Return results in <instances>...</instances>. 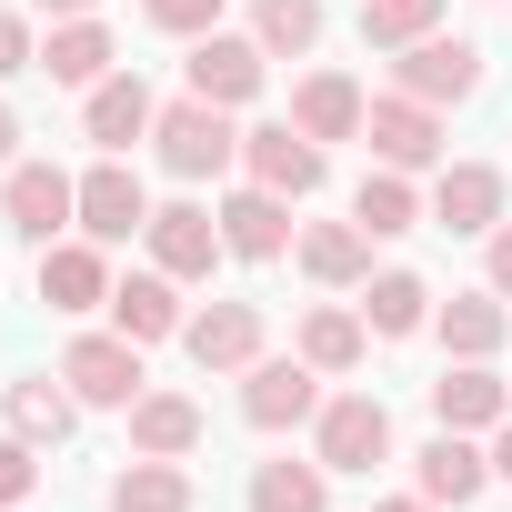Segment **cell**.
<instances>
[{"label":"cell","instance_id":"9c48e42d","mask_svg":"<svg viewBox=\"0 0 512 512\" xmlns=\"http://www.w3.org/2000/svg\"><path fill=\"white\" fill-rule=\"evenodd\" d=\"M322 392H332V382H322L302 352H262V362L241 372V422H251V432H312Z\"/></svg>","mask_w":512,"mask_h":512},{"label":"cell","instance_id":"4316f807","mask_svg":"<svg viewBox=\"0 0 512 512\" xmlns=\"http://www.w3.org/2000/svg\"><path fill=\"white\" fill-rule=\"evenodd\" d=\"M352 302H362L372 342H412V332H432V302H442V292H432L422 272H372V282H362Z\"/></svg>","mask_w":512,"mask_h":512},{"label":"cell","instance_id":"d590c367","mask_svg":"<svg viewBox=\"0 0 512 512\" xmlns=\"http://www.w3.org/2000/svg\"><path fill=\"white\" fill-rule=\"evenodd\" d=\"M482 282L512 302V221H492V231H482Z\"/></svg>","mask_w":512,"mask_h":512},{"label":"cell","instance_id":"4dcf8cb0","mask_svg":"<svg viewBox=\"0 0 512 512\" xmlns=\"http://www.w3.org/2000/svg\"><path fill=\"white\" fill-rule=\"evenodd\" d=\"M322 31H332V0H251V41L272 61H312Z\"/></svg>","mask_w":512,"mask_h":512},{"label":"cell","instance_id":"f546056e","mask_svg":"<svg viewBox=\"0 0 512 512\" xmlns=\"http://www.w3.org/2000/svg\"><path fill=\"white\" fill-rule=\"evenodd\" d=\"M241 512H332V472L322 462H251V482H241Z\"/></svg>","mask_w":512,"mask_h":512},{"label":"cell","instance_id":"1f68e13d","mask_svg":"<svg viewBox=\"0 0 512 512\" xmlns=\"http://www.w3.org/2000/svg\"><path fill=\"white\" fill-rule=\"evenodd\" d=\"M442 11H452V0H362V51H412V41H432L442 31Z\"/></svg>","mask_w":512,"mask_h":512},{"label":"cell","instance_id":"3957f363","mask_svg":"<svg viewBox=\"0 0 512 512\" xmlns=\"http://www.w3.org/2000/svg\"><path fill=\"white\" fill-rule=\"evenodd\" d=\"M362 141H372V161H382V171H412V181H432V171L452 161V121H442L432 101H412V91H372Z\"/></svg>","mask_w":512,"mask_h":512},{"label":"cell","instance_id":"836d02e7","mask_svg":"<svg viewBox=\"0 0 512 512\" xmlns=\"http://www.w3.org/2000/svg\"><path fill=\"white\" fill-rule=\"evenodd\" d=\"M141 21L161 41H201V31H221V0H141Z\"/></svg>","mask_w":512,"mask_h":512},{"label":"cell","instance_id":"e0dca14e","mask_svg":"<svg viewBox=\"0 0 512 512\" xmlns=\"http://www.w3.org/2000/svg\"><path fill=\"white\" fill-rule=\"evenodd\" d=\"M81 231H91V241H111V251L151 231V191H141V171H131L121 151H101V161L81 171Z\"/></svg>","mask_w":512,"mask_h":512},{"label":"cell","instance_id":"d6a6232c","mask_svg":"<svg viewBox=\"0 0 512 512\" xmlns=\"http://www.w3.org/2000/svg\"><path fill=\"white\" fill-rule=\"evenodd\" d=\"M51 472H41V442H21V432H0V512H21L31 492H41Z\"/></svg>","mask_w":512,"mask_h":512},{"label":"cell","instance_id":"277c9868","mask_svg":"<svg viewBox=\"0 0 512 512\" xmlns=\"http://www.w3.org/2000/svg\"><path fill=\"white\" fill-rule=\"evenodd\" d=\"M51 372L81 392V412H131V402L151 392V362H141L131 332H71V352H61Z\"/></svg>","mask_w":512,"mask_h":512},{"label":"cell","instance_id":"ab89813d","mask_svg":"<svg viewBox=\"0 0 512 512\" xmlns=\"http://www.w3.org/2000/svg\"><path fill=\"white\" fill-rule=\"evenodd\" d=\"M362 512H442V502H422V492H392V502H362Z\"/></svg>","mask_w":512,"mask_h":512},{"label":"cell","instance_id":"52a82bcc","mask_svg":"<svg viewBox=\"0 0 512 512\" xmlns=\"http://www.w3.org/2000/svg\"><path fill=\"white\" fill-rule=\"evenodd\" d=\"M0 221H11L31 251L61 241V231H81V171H61V161H11V171H0Z\"/></svg>","mask_w":512,"mask_h":512},{"label":"cell","instance_id":"ba28073f","mask_svg":"<svg viewBox=\"0 0 512 512\" xmlns=\"http://www.w3.org/2000/svg\"><path fill=\"white\" fill-rule=\"evenodd\" d=\"M482 81H492V61H482V41H462V31H432V41L392 51V91H412V101H432V111H462Z\"/></svg>","mask_w":512,"mask_h":512},{"label":"cell","instance_id":"f35d334b","mask_svg":"<svg viewBox=\"0 0 512 512\" xmlns=\"http://www.w3.org/2000/svg\"><path fill=\"white\" fill-rule=\"evenodd\" d=\"M492 482H512V422L492 432Z\"/></svg>","mask_w":512,"mask_h":512},{"label":"cell","instance_id":"ac0fdd59","mask_svg":"<svg viewBox=\"0 0 512 512\" xmlns=\"http://www.w3.org/2000/svg\"><path fill=\"white\" fill-rule=\"evenodd\" d=\"M292 352H302L322 382H352V372L372 362V322H362V302H312V312L292 322Z\"/></svg>","mask_w":512,"mask_h":512},{"label":"cell","instance_id":"8992f818","mask_svg":"<svg viewBox=\"0 0 512 512\" xmlns=\"http://www.w3.org/2000/svg\"><path fill=\"white\" fill-rule=\"evenodd\" d=\"M262 352H272V312H262V302H201V312L181 322V362L211 372V382H241Z\"/></svg>","mask_w":512,"mask_h":512},{"label":"cell","instance_id":"83f0119b","mask_svg":"<svg viewBox=\"0 0 512 512\" xmlns=\"http://www.w3.org/2000/svg\"><path fill=\"white\" fill-rule=\"evenodd\" d=\"M121 422H131V452H161V462H191V452H201V432H211L191 392H141Z\"/></svg>","mask_w":512,"mask_h":512},{"label":"cell","instance_id":"5bb4252c","mask_svg":"<svg viewBox=\"0 0 512 512\" xmlns=\"http://www.w3.org/2000/svg\"><path fill=\"white\" fill-rule=\"evenodd\" d=\"M412 492H422V502H442V512H472V502L492 492V442H482V432H442V422H432V442L412 452Z\"/></svg>","mask_w":512,"mask_h":512},{"label":"cell","instance_id":"74e56055","mask_svg":"<svg viewBox=\"0 0 512 512\" xmlns=\"http://www.w3.org/2000/svg\"><path fill=\"white\" fill-rule=\"evenodd\" d=\"M31 11H41V21H91L101 0H31Z\"/></svg>","mask_w":512,"mask_h":512},{"label":"cell","instance_id":"8d00e7d4","mask_svg":"<svg viewBox=\"0 0 512 512\" xmlns=\"http://www.w3.org/2000/svg\"><path fill=\"white\" fill-rule=\"evenodd\" d=\"M11 161H21V111L0 101V171H11Z\"/></svg>","mask_w":512,"mask_h":512},{"label":"cell","instance_id":"484cf974","mask_svg":"<svg viewBox=\"0 0 512 512\" xmlns=\"http://www.w3.org/2000/svg\"><path fill=\"white\" fill-rule=\"evenodd\" d=\"M352 221H362L372 241H402V231H422V221H432V201H422V181H412V171H382V161H372V171L352 181Z\"/></svg>","mask_w":512,"mask_h":512},{"label":"cell","instance_id":"44dd1931","mask_svg":"<svg viewBox=\"0 0 512 512\" xmlns=\"http://www.w3.org/2000/svg\"><path fill=\"white\" fill-rule=\"evenodd\" d=\"M432 332H442V362H502V342H512V302L482 282V292H452V302H432Z\"/></svg>","mask_w":512,"mask_h":512},{"label":"cell","instance_id":"30bf717a","mask_svg":"<svg viewBox=\"0 0 512 512\" xmlns=\"http://www.w3.org/2000/svg\"><path fill=\"white\" fill-rule=\"evenodd\" d=\"M262 81H272V51L251 41V31H201L191 61H181V91L191 101H221V111H251Z\"/></svg>","mask_w":512,"mask_h":512},{"label":"cell","instance_id":"ffe728a7","mask_svg":"<svg viewBox=\"0 0 512 512\" xmlns=\"http://www.w3.org/2000/svg\"><path fill=\"white\" fill-rule=\"evenodd\" d=\"M181 322H191V312H181V282H171L161 262H141V272L111 282V332H131L141 352H151V342H181Z\"/></svg>","mask_w":512,"mask_h":512},{"label":"cell","instance_id":"7402d4cb","mask_svg":"<svg viewBox=\"0 0 512 512\" xmlns=\"http://www.w3.org/2000/svg\"><path fill=\"white\" fill-rule=\"evenodd\" d=\"M0 422H11L21 442H41V452H61V442L81 432V392H71L61 372H21L11 392H0Z\"/></svg>","mask_w":512,"mask_h":512},{"label":"cell","instance_id":"f1b7e54d","mask_svg":"<svg viewBox=\"0 0 512 512\" xmlns=\"http://www.w3.org/2000/svg\"><path fill=\"white\" fill-rule=\"evenodd\" d=\"M111 512H201V482H191V462L131 452V462L111 472Z\"/></svg>","mask_w":512,"mask_h":512},{"label":"cell","instance_id":"7c38bea8","mask_svg":"<svg viewBox=\"0 0 512 512\" xmlns=\"http://www.w3.org/2000/svg\"><path fill=\"white\" fill-rule=\"evenodd\" d=\"M422 201H432V231H462V241H482L492 221H512L502 161H442V171L422 181Z\"/></svg>","mask_w":512,"mask_h":512},{"label":"cell","instance_id":"e575fe53","mask_svg":"<svg viewBox=\"0 0 512 512\" xmlns=\"http://www.w3.org/2000/svg\"><path fill=\"white\" fill-rule=\"evenodd\" d=\"M21 71H41V21L0 11V81H21Z\"/></svg>","mask_w":512,"mask_h":512},{"label":"cell","instance_id":"2e32d148","mask_svg":"<svg viewBox=\"0 0 512 512\" xmlns=\"http://www.w3.org/2000/svg\"><path fill=\"white\" fill-rule=\"evenodd\" d=\"M151 121H161V91L141 81V71H111V81H91L81 91V131H91V151H141L151 141Z\"/></svg>","mask_w":512,"mask_h":512},{"label":"cell","instance_id":"cb8c5ba5","mask_svg":"<svg viewBox=\"0 0 512 512\" xmlns=\"http://www.w3.org/2000/svg\"><path fill=\"white\" fill-rule=\"evenodd\" d=\"M362 111H372V91H362L352 71H302V81H292V131H312L322 151H332V141H362Z\"/></svg>","mask_w":512,"mask_h":512},{"label":"cell","instance_id":"4fadbf2b","mask_svg":"<svg viewBox=\"0 0 512 512\" xmlns=\"http://www.w3.org/2000/svg\"><path fill=\"white\" fill-rule=\"evenodd\" d=\"M141 241H151V262H161L181 292L211 282V272L231 262V251H221V211H211V201H151V231H141Z\"/></svg>","mask_w":512,"mask_h":512},{"label":"cell","instance_id":"6da1fadb","mask_svg":"<svg viewBox=\"0 0 512 512\" xmlns=\"http://www.w3.org/2000/svg\"><path fill=\"white\" fill-rule=\"evenodd\" d=\"M151 161L171 171V181H221V171H241V121L221 111V101H161V121H151Z\"/></svg>","mask_w":512,"mask_h":512},{"label":"cell","instance_id":"7a4b0ae2","mask_svg":"<svg viewBox=\"0 0 512 512\" xmlns=\"http://www.w3.org/2000/svg\"><path fill=\"white\" fill-rule=\"evenodd\" d=\"M312 462L342 482V472H382L392 462V412H382V392H362V382H342V392H322V412H312Z\"/></svg>","mask_w":512,"mask_h":512},{"label":"cell","instance_id":"9a60e30c","mask_svg":"<svg viewBox=\"0 0 512 512\" xmlns=\"http://www.w3.org/2000/svg\"><path fill=\"white\" fill-rule=\"evenodd\" d=\"M211 211H221V251H231V262H282V251L302 241L292 201H282V191H262V181H231Z\"/></svg>","mask_w":512,"mask_h":512},{"label":"cell","instance_id":"5b68a950","mask_svg":"<svg viewBox=\"0 0 512 512\" xmlns=\"http://www.w3.org/2000/svg\"><path fill=\"white\" fill-rule=\"evenodd\" d=\"M111 241H91V231H61V241H41V262H31V302H51L61 322H81V312H111Z\"/></svg>","mask_w":512,"mask_h":512},{"label":"cell","instance_id":"603a6c76","mask_svg":"<svg viewBox=\"0 0 512 512\" xmlns=\"http://www.w3.org/2000/svg\"><path fill=\"white\" fill-rule=\"evenodd\" d=\"M121 71V41H111V21L91 11V21H51L41 31V81H61V91H91V81H111Z\"/></svg>","mask_w":512,"mask_h":512},{"label":"cell","instance_id":"8fae6325","mask_svg":"<svg viewBox=\"0 0 512 512\" xmlns=\"http://www.w3.org/2000/svg\"><path fill=\"white\" fill-rule=\"evenodd\" d=\"M241 181H262V191H282V201H312V191L332 181V151H322L312 131H292V121H251V131H241Z\"/></svg>","mask_w":512,"mask_h":512},{"label":"cell","instance_id":"d6986e66","mask_svg":"<svg viewBox=\"0 0 512 512\" xmlns=\"http://www.w3.org/2000/svg\"><path fill=\"white\" fill-rule=\"evenodd\" d=\"M432 422L442 432H502L512 422V382L492 372V362H442V382H432Z\"/></svg>","mask_w":512,"mask_h":512},{"label":"cell","instance_id":"d4e9b609","mask_svg":"<svg viewBox=\"0 0 512 512\" xmlns=\"http://www.w3.org/2000/svg\"><path fill=\"white\" fill-rule=\"evenodd\" d=\"M292 262H302L322 292H362V282H372V231H362V221H302Z\"/></svg>","mask_w":512,"mask_h":512}]
</instances>
